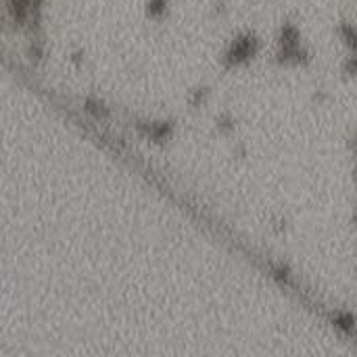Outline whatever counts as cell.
<instances>
[{
  "mask_svg": "<svg viewBox=\"0 0 357 357\" xmlns=\"http://www.w3.org/2000/svg\"><path fill=\"white\" fill-rule=\"evenodd\" d=\"M140 132H144L151 140L155 142H163L172 136L174 132V123L172 121H153V123H138Z\"/></svg>",
  "mask_w": 357,
  "mask_h": 357,
  "instance_id": "obj_3",
  "label": "cell"
},
{
  "mask_svg": "<svg viewBox=\"0 0 357 357\" xmlns=\"http://www.w3.org/2000/svg\"><path fill=\"white\" fill-rule=\"evenodd\" d=\"M207 96H209V88H197L195 92H192V96H190V105L192 107H201V105H205L207 102Z\"/></svg>",
  "mask_w": 357,
  "mask_h": 357,
  "instance_id": "obj_6",
  "label": "cell"
},
{
  "mask_svg": "<svg viewBox=\"0 0 357 357\" xmlns=\"http://www.w3.org/2000/svg\"><path fill=\"white\" fill-rule=\"evenodd\" d=\"M259 48H261V42H259L257 33H253V31L238 33L228 44V48H226V52L222 56L224 67L232 69V67H238V65H245V63L253 61L259 54Z\"/></svg>",
  "mask_w": 357,
  "mask_h": 357,
  "instance_id": "obj_2",
  "label": "cell"
},
{
  "mask_svg": "<svg viewBox=\"0 0 357 357\" xmlns=\"http://www.w3.org/2000/svg\"><path fill=\"white\" fill-rule=\"evenodd\" d=\"M356 180H357V167H356Z\"/></svg>",
  "mask_w": 357,
  "mask_h": 357,
  "instance_id": "obj_10",
  "label": "cell"
},
{
  "mask_svg": "<svg viewBox=\"0 0 357 357\" xmlns=\"http://www.w3.org/2000/svg\"><path fill=\"white\" fill-rule=\"evenodd\" d=\"M146 17L153 19V21H161L167 17L169 13V0H146Z\"/></svg>",
  "mask_w": 357,
  "mask_h": 357,
  "instance_id": "obj_4",
  "label": "cell"
},
{
  "mask_svg": "<svg viewBox=\"0 0 357 357\" xmlns=\"http://www.w3.org/2000/svg\"><path fill=\"white\" fill-rule=\"evenodd\" d=\"M82 61H84V52H82V50H75V52L71 54V63L82 65Z\"/></svg>",
  "mask_w": 357,
  "mask_h": 357,
  "instance_id": "obj_9",
  "label": "cell"
},
{
  "mask_svg": "<svg viewBox=\"0 0 357 357\" xmlns=\"http://www.w3.org/2000/svg\"><path fill=\"white\" fill-rule=\"evenodd\" d=\"M84 109H86L90 115H94L96 119H105V117L109 115V109H107L102 102L94 100V98H88V100L84 102Z\"/></svg>",
  "mask_w": 357,
  "mask_h": 357,
  "instance_id": "obj_5",
  "label": "cell"
},
{
  "mask_svg": "<svg viewBox=\"0 0 357 357\" xmlns=\"http://www.w3.org/2000/svg\"><path fill=\"white\" fill-rule=\"evenodd\" d=\"M215 123H218V130L220 132H232L234 130V117L230 113H222Z\"/></svg>",
  "mask_w": 357,
  "mask_h": 357,
  "instance_id": "obj_7",
  "label": "cell"
},
{
  "mask_svg": "<svg viewBox=\"0 0 357 357\" xmlns=\"http://www.w3.org/2000/svg\"><path fill=\"white\" fill-rule=\"evenodd\" d=\"M272 276H274L278 282H289V280H291V270L284 268V266H274V268H272Z\"/></svg>",
  "mask_w": 357,
  "mask_h": 357,
  "instance_id": "obj_8",
  "label": "cell"
},
{
  "mask_svg": "<svg viewBox=\"0 0 357 357\" xmlns=\"http://www.w3.org/2000/svg\"><path fill=\"white\" fill-rule=\"evenodd\" d=\"M276 63L287 67H303L312 61V52L301 40V29L295 23H282L276 38Z\"/></svg>",
  "mask_w": 357,
  "mask_h": 357,
  "instance_id": "obj_1",
  "label": "cell"
},
{
  "mask_svg": "<svg viewBox=\"0 0 357 357\" xmlns=\"http://www.w3.org/2000/svg\"><path fill=\"white\" fill-rule=\"evenodd\" d=\"M356 224H357V218H356Z\"/></svg>",
  "mask_w": 357,
  "mask_h": 357,
  "instance_id": "obj_11",
  "label": "cell"
}]
</instances>
